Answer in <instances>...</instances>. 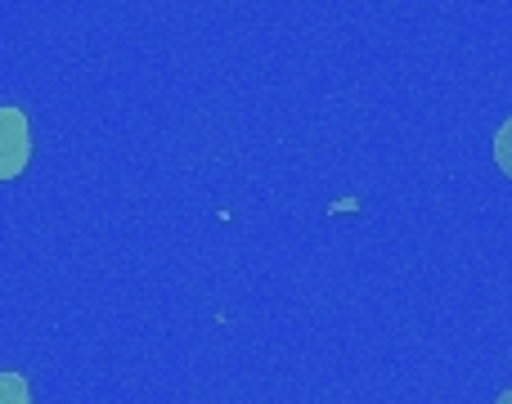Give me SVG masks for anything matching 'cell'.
Listing matches in <instances>:
<instances>
[{
	"mask_svg": "<svg viewBox=\"0 0 512 404\" xmlns=\"http://www.w3.org/2000/svg\"><path fill=\"white\" fill-rule=\"evenodd\" d=\"M495 162H499L504 176H512V117L499 126V135H495Z\"/></svg>",
	"mask_w": 512,
	"mask_h": 404,
	"instance_id": "3957f363",
	"label": "cell"
},
{
	"mask_svg": "<svg viewBox=\"0 0 512 404\" xmlns=\"http://www.w3.org/2000/svg\"><path fill=\"white\" fill-rule=\"evenodd\" d=\"M27 162H32V122L23 108L0 104V185L23 176Z\"/></svg>",
	"mask_w": 512,
	"mask_h": 404,
	"instance_id": "6da1fadb",
	"label": "cell"
},
{
	"mask_svg": "<svg viewBox=\"0 0 512 404\" xmlns=\"http://www.w3.org/2000/svg\"><path fill=\"white\" fill-rule=\"evenodd\" d=\"M495 404H512V387H508V391H504V396H499Z\"/></svg>",
	"mask_w": 512,
	"mask_h": 404,
	"instance_id": "277c9868",
	"label": "cell"
},
{
	"mask_svg": "<svg viewBox=\"0 0 512 404\" xmlns=\"http://www.w3.org/2000/svg\"><path fill=\"white\" fill-rule=\"evenodd\" d=\"M0 404H32V391H27V378L14 369L0 373Z\"/></svg>",
	"mask_w": 512,
	"mask_h": 404,
	"instance_id": "7a4b0ae2",
	"label": "cell"
}]
</instances>
